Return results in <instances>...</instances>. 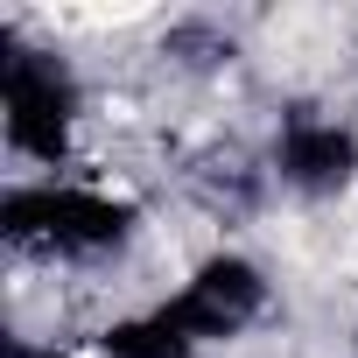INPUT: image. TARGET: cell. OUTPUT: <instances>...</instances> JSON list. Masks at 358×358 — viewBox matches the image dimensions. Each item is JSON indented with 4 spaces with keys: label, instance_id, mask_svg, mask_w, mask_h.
<instances>
[{
    "label": "cell",
    "instance_id": "obj_1",
    "mask_svg": "<svg viewBox=\"0 0 358 358\" xmlns=\"http://www.w3.org/2000/svg\"><path fill=\"white\" fill-rule=\"evenodd\" d=\"M141 232V204L85 176H22L0 197V239L29 260H106Z\"/></svg>",
    "mask_w": 358,
    "mask_h": 358
},
{
    "label": "cell",
    "instance_id": "obj_2",
    "mask_svg": "<svg viewBox=\"0 0 358 358\" xmlns=\"http://www.w3.org/2000/svg\"><path fill=\"white\" fill-rule=\"evenodd\" d=\"M78 120H85L78 71L43 43L8 36V57H0V141H8V155L64 176V162L78 148Z\"/></svg>",
    "mask_w": 358,
    "mask_h": 358
},
{
    "label": "cell",
    "instance_id": "obj_3",
    "mask_svg": "<svg viewBox=\"0 0 358 358\" xmlns=\"http://www.w3.org/2000/svg\"><path fill=\"white\" fill-rule=\"evenodd\" d=\"M162 309H169V323L183 330L197 351H211V344L246 337V330L274 309V288H267V267H260V260H246V253H211V260L190 267V281L176 288V295H162Z\"/></svg>",
    "mask_w": 358,
    "mask_h": 358
},
{
    "label": "cell",
    "instance_id": "obj_4",
    "mask_svg": "<svg viewBox=\"0 0 358 358\" xmlns=\"http://www.w3.org/2000/svg\"><path fill=\"white\" fill-rule=\"evenodd\" d=\"M274 176L295 197H337L358 183V127L330 120V113H288L274 134Z\"/></svg>",
    "mask_w": 358,
    "mask_h": 358
},
{
    "label": "cell",
    "instance_id": "obj_5",
    "mask_svg": "<svg viewBox=\"0 0 358 358\" xmlns=\"http://www.w3.org/2000/svg\"><path fill=\"white\" fill-rule=\"evenodd\" d=\"M99 351H106V358H197V344L169 323L162 302H148V309H134V316H113V323L99 330Z\"/></svg>",
    "mask_w": 358,
    "mask_h": 358
},
{
    "label": "cell",
    "instance_id": "obj_6",
    "mask_svg": "<svg viewBox=\"0 0 358 358\" xmlns=\"http://www.w3.org/2000/svg\"><path fill=\"white\" fill-rule=\"evenodd\" d=\"M351 351H358V330H351Z\"/></svg>",
    "mask_w": 358,
    "mask_h": 358
}]
</instances>
